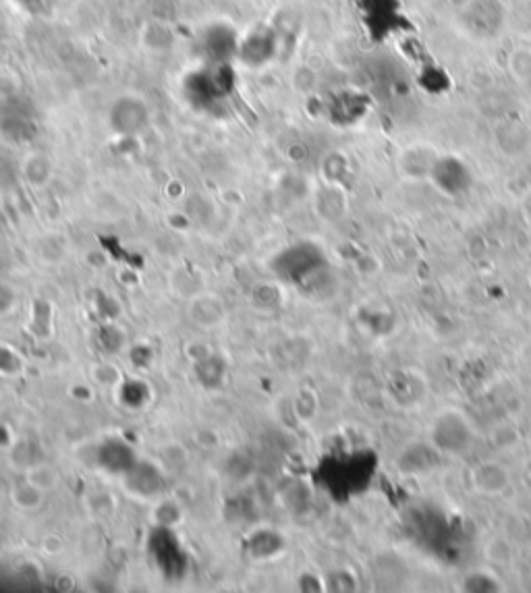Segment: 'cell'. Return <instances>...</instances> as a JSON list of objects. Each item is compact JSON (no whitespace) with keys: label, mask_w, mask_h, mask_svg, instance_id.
Masks as SVG:
<instances>
[{"label":"cell","mask_w":531,"mask_h":593,"mask_svg":"<svg viewBox=\"0 0 531 593\" xmlns=\"http://www.w3.org/2000/svg\"><path fill=\"white\" fill-rule=\"evenodd\" d=\"M34 127H36V112L30 102L17 96H9L0 102V129H3L7 135L11 137L27 135L30 131H34Z\"/></svg>","instance_id":"cell-7"},{"label":"cell","mask_w":531,"mask_h":593,"mask_svg":"<svg viewBox=\"0 0 531 593\" xmlns=\"http://www.w3.org/2000/svg\"><path fill=\"white\" fill-rule=\"evenodd\" d=\"M473 484L484 494H498L507 488V471L496 463H484L473 471Z\"/></svg>","instance_id":"cell-8"},{"label":"cell","mask_w":531,"mask_h":593,"mask_svg":"<svg viewBox=\"0 0 531 593\" xmlns=\"http://www.w3.org/2000/svg\"><path fill=\"white\" fill-rule=\"evenodd\" d=\"M529 247H531V231H529Z\"/></svg>","instance_id":"cell-13"},{"label":"cell","mask_w":531,"mask_h":593,"mask_svg":"<svg viewBox=\"0 0 531 593\" xmlns=\"http://www.w3.org/2000/svg\"><path fill=\"white\" fill-rule=\"evenodd\" d=\"M463 585H465L467 591H496L498 589V581H494L486 573H473V575H469Z\"/></svg>","instance_id":"cell-11"},{"label":"cell","mask_w":531,"mask_h":593,"mask_svg":"<svg viewBox=\"0 0 531 593\" xmlns=\"http://www.w3.org/2000/svg\"><path fill=\"white\" fill-rule=\"evenodd\" d=\"M3 36H5L3 34V23H0V44H3Z\"/></svg>","instance_id":"cell-12"},{"label":"cell","mask_w":531,"mask_h":593,"mask_svg":"<svg viewBox=\"0 0 531 593\" xmlns=\"http://www.w3.org/2000/svg\"><path fill=\"white\" fill-rule=\"evenodd\" d=\"M438 455L440 453L434 446H413L411 450H405L397 465H401V471L405 473H422L430 471L436 465Z\"/></svg>","instance_id":"cell-9"},{"label":"cell","mask_w":531,"mask_h":593,"mask_svg":"<svg viewBox=\"0 0 531 593\" xmlns=\"http://www.w3.org/2000/svg\"><path fill=\"white\" fill-rule=\"evenodd\" d=\"M359 11L368 32L380 38L393 32L395 21H401V5L397 0H359Z\"/></svg>","instance_id":"cell-6"},{"label":"cell","mask_w":531,"mask_h":593,"mask_svg":"<svg viewBox=\"0 0 531 593\" xmlns=\"http://www.w3.org/2000/svg\"><path fill=\"white\" fill-rule=\"evenodd\" d=\"M432 446L438 450V453L446 455H459L469 446L471 442V430L469 423L465 421L463 415L449 411L436 419L432 426Z\"/></svg>","instance_id":"cell-5"},{"label":"cell","mask_w":531,"mask_h":593,"mask_svg":"<svg viewBox=\"0 0 531 593\" xmlns=\"http://www.w3.org/2000/svg\"><path fill=\"white\" fill-rule=\"evenodd\" d=\"M241 32L229 21H212L204 25L195 38L198 63H237Z\"/></svg>","instance_id":"cell-2"},{"label":"cell","mask_w":531,"mask_h":593,"mask_svg":"<svg viewBox=\"0 0 531 593\" xmlns=\"http://www.w3.org/2000/svg\"><path fill=\"white\" fill-rule=\"evenodd\" d=\"M428 175L434 187L449 197L465 195L473 183L469 166L457 156H440L432 160Z\"/></svg>","instance_id":"cell-4"},{"label":"cell","mask_w":531,"mask_h":593,"mask_svg":"<svg viewBox=\"0 0 531 593\" xmlns=\"http://www.w3.org/2000/svg\"><path fill=\"white\" fill-rule=\"evenodd\" d=\"M11 3L27 15L44 17V15L52 13L54 5H57V0H11Z\"/></svg>","instance_id":"cell-10"},{"label":"cell","mask_w":531,"mask_h":593,"mask_svg":"<svg viewBox=\"0 0 531 593\" xmlns=\"http://www.w3.org/2000/svg\"><path fill=\"white\" fill-rule=\"evenodd\" d=\"M239 90L235 63H198L181 79V94L195 110L225 108Z\"/></svg>","instance_id":"cell-1"},{"label":"cell","mask_w":531,"mask_h":593,"mask_svg":"<svg viewBox=\"0 0 531 593\" xmlns=\"http://www.w3.org/2000/svg\"><path fill=\"white\" fill-rule=\"evenodd\" d=\"M276 50V32L272 27L260 25L254 27V30H249L247 34H241L237 63L247 69H264L276 59Z\"/></svg>","instance_id":"cell-3"}]
</instances>
